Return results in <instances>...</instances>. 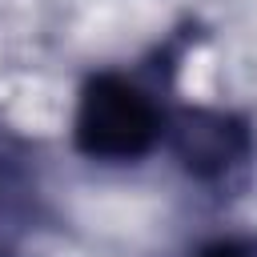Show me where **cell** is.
Instances as JSON below:
<instances>
[{
    "mask_svg": "<svg viewBox=\"0 0 257 257\" xmlns=\"http://www.w3.org/2000/svg\"><path fill=\"white\" fill-rule=\"evenodd\" d=\"M165 133H169V149H173L177 165L201 185L225 181L253 153L249 120L237 112H225V108H205V104L177 108L173 120L165 124Z\"/></svg>",
    "mask_w": 257,
    "mask_h": 257,
    "instance_id": "obj_2",
    "label": "cell"
},
{
    "mask_svg": "<svg viewBox=\"0 0 257 257\" xmlns=\"http://www.w3.org/2000/svg\"><path fill=\"white\" fill-rule=\"evenodd\" d=\"M165 137L157 100L120 72H92L76 96L72 145L92 161H141Z\"/></svg>",
    "mask_w": 257,
    "mask_h": 257,
    "instance_id": "obj_1",
    "label": "cell"
},
{
    "mask_svg": "<svg viewBox=\"0 0 257 257\" xmlns=\"http://www.w3.org/2000/svg\"><path fill=\"white\" fill-rule=\"evenodd\" d=\"M193 257H257V237H249V233L213 237V241H205Z\"/></svg>",
    "mask_w": 257,
    "mask_h": 257,
    "instance_id": "obj_3",
    "label": "cell"
}]
</instances>
